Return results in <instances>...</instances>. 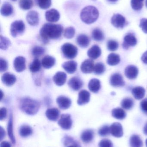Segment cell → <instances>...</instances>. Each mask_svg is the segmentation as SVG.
<instances>
[{
    "label": "cell",
    "mask_w": 147,
    "mask_h": 147,
    "mask_svg": "<svg viewBox=\"0 0 147 147\" xmlns=\"http://www.w3.org/2000/svg\"><path fill=\"white\" fill-rule=\"evenodd\" d=\"M14 66L16 72H21L25 70L26 68L25 58L20 56L16 58L14 60Z\"/></svg>",
    "instance_id": "11"
},
{
    "label": "cell",
    "mask_w": 147,
    "mask_h": 147,
    "mask_svg": "<svg viewBox=\"0 0 147 147\" xmlns=\"http://www.w3.org/2000/svg\"><path fill=\"white\" fill-rule=\"evenodd\" d=\"M67 75L66 74L62 71L57 72L53 78L54 83L58 86H61L64 84L66 82Z\"/></svg>",
    "instance_id": "20"
},
{
    "label": "cell",
    "mask_w": 147,
    "mask_h": 147,
    "mask_svg": "<svg viewBox=\"0 0 147 147\" xmlns=\"http://www.w3.org/2000/svg\"><path fill=\"white\" fill-rule=\"evenodd\" d=\"M33 0H20L19 6L23 10H28L33 7Z\"/></svg>",
    "instance_id": "38"
},
{
    "label": "cell",
    "mask_w": 147,
    "mask_h": 147,
    "mask_svg": "<svg viewBox=\"0 0 147 147\" xmlns=\"http://www.w3.org/2000/svg\"><path fill=\"white\" fill-rule=\"evenodd\" d=\"M58 124L62 129L69 130L72 127V122L71 116L69 114H63L60 116Z\"/></svg>",
    "instance_id": "7"
},
{
    "label": "cell",
    "mask_w": 147,
    "mask_h": 147,
    "mask_svg": "<svg viewBox=\"0 0 147 147\" xmlns=\"http://www.w3.org/2000/svg\"><path fill=\"white\" fill-rule=\"evenodd\" d=\"M11 1H17V0H11Z\"/></svg>",
    "instance_id": "61"
},
{
    "label": "cell",
    "mask_w": 147,
    "mask_h": 147,
    "mask_svg": "<svg viewBox=\"0 0 147 147\" xmlns=\"http://www.w3.org/2000/svg\"><path fill=\"white\" fill-rule=\"evenodd\" d=\"M45 50L43 47L40 46H35L33 48L32 54L34 57H39L45 53Z\"/></svg>",
    "instance_id": "44"
},
{
    "label": "cell",
    "mask_w": 147,
    "mask_h": 147,
    "mask_svg": "<svg viewBox=\"0 0 147 147\" xmlns=\"http://www.w3.org/2000/svg\"><path fill=\"white\" fill-rule=\"evenodd\" d=\"M141 60L144 63L147 65V51L143 53L141 57Z\"/></svg>",
    "instance_id": "52"
},
{
    "label": "cell",
    "mask_w": 147,
    "mask_h": 147,
    "mask_svg": "<svg viewBox=\"0 0 147 147\" xmlns=\"http://www.w3.org/2000/svg\"><path fill=\"white\" fill-rule=\"evenodd\" d=\"M107 48L110 51H114L119 48V44L117 41L113 40H109L107 42Z\"/></svg>",
    "instance_id": "43"
},
{
    "label": "cell",
    "mask_w": 147,
    "mask_h": 147,
    "mask_svg": "<svg viewBox=\"0 0 147 147\" xmlns=\"http://www.w3.org/2000/svg\"><path fill=\"white\" fill-rule=\"evenodd\" d=\"M141 108L144 112H147V98L143 99L140 104Z\"/></svg>",
    "instance_id": "51"
},
{
    "label": "cell",
    "mask_w": 147,
    "mask_h": 147,
    "mask_svg": "<svg viewBox=\"0 0 147 147\" xmlns=\"http://www.w3.org/2000/svg\"><path fill=\"white\" fill-rule=\"evenodd\" d=\"M108 1H109L110 2L114 3L118 1V0H108Z\"/></svg>",
    "instance_id": "57"
},
{
    "label": "cell",
    "mask_w": 147,
    "mask_h": 147,
    "mask_svg": "<svg viewBox=\"0 0 147 147\" xmlns=\"http://www.w3.org/2000/svg\"><path fill=\"white\" fill-rule=\"evenodd\" d=\"M1 91V100L3 98V93L2 91V90Z\"/></svg>",
    "instance_id": "58"
},
{
    "label": "cell",
    "mask_w": 147,
    "mask_h": 147,
    "mask_svg": "<svg viewBox=\"0 0 147 147\" xmlns=\"http://www.w3.org/2000/svg\"><path fill=\"white\" fill-rule=\"evenodd\" d=\"M28 23L32 26H36L39 23V14L36 11H29L26 17Z\"/></svg>",
    "instance_id": "16"
},
{
    "label": "cell",
    "mask_w": 147,
    "mask_h": 147,
    "mask_svg": "<svg viewBox=\"0 0 147 147\" xmlns=\"http://www.w3.org/2000/svg\"><path fill=\"white\" fill-rule=\"evenodd\" d=\"M41 63L38 59H34L29 66V70L33 73H36L40 70Z\"/></svg>",
    "instance_id": "36"
},
{
    "label": "cell",
    "mask_w": 147,
    "mask_h": 147,
    "mask_svg": "<svg viewBox=\"0 0 147 147\" xmlns=\"http://www.w3.org/2000/svg\"><path fill=\"white\" fill-rule=\"evenodd\" d=\"M146 147H147V139L146 140Z\"/></svg>",
    "instance_id": "60"
},
{
    "label": "cell",
    "mask_w": 147,
    "mask_h": 147,
    "mask_svg": "<svg viewBox=\"0 0 147 147\" xmlns=\"http://www.w3.org/2000/svg\"><path fill=\"white\" fill-rule=\"evenodd\" d=\"M106 68L103 63H98L95 65L94 69V73L97 75H100L105 72Z\"/></svg>",
    "instance_id": "39"
},
{
    "label": "cell",
    "mask_w": 147,
    "mask_h": 147,
    "mask_svg": "<svg viewBox=\"0 0 147 147\" xmlns=\"http://www.w3.org/2000/svg\"><path fill=\"white\" fill-rule=\"evenodd\" d=\"M110 134L116 138H121L123 136V128L119 123H114L110 126Z\"/></svg>",
    "instance_id": "10"
},
{
    "label": "cell",
    "mask_w": 147,
    "mask_h": 147,
    "mask_svg": "<svg viewBox=\"0 0 147 147\" xmlns=\"http://www.w3.org/2000/svg\"><path fill=\"white\" fill-rule=\"evenodd\" d=\"M90 93L86 90H82L79 93L77 104L79 105H84L89 102Z\"/></svg>",
    "instance_id": "15"
},
{
    "label": "cell",
    "mask_w": 147,
    "mask_h": 147,
    "mask_svg": "<svg viewBox=\"0 0 147 147\" xmlns=\"http://www.w3.org/2000/svg\"><path fill=\"white\" fill-rule=\"evenodd\" d=\"M146 7L147 8V0H146Z\"/></svg>",
    "instance_id": "59"
},
{
    "label": "cell",
    "mask_w": 147,
    "mask_h": 147,
    "mask_svg": "<svg viewBox=\"0 0 147 147\" xmlns=\"http://www.w3.org/2000/svg\"><path fill=\"white\" fill-rule=\"evenodd\" d=\"M134 104L133 100L131 98H126L121 102L122 107L126 110L131 109L133 107Z\"/></svg>",
    "instance_id": "37"
},
{
    "label": "cell",
    "mask_w": 147,
    "mask_h": 147,
    "mask_svg": "<svg viewBox=\"0 0 147 147\" xmlns=\"http://www.w3.org/2000/svg\"><path fill=\"white\" fill-rule=\"evenodd\" d=\"M0 134H1V136H0L1 139H0V140L1 141L3 139H4L5 135H6V133H5V131H4V129H3L1 127H0Z\"/></svg>",
    "instance_id": "53"
},
{
    "label": "cell",
    "mask_w": 147,
    "mask_h": 147,
    "mask_svg": "<svg viewBox=\"0 0 147 147\" xmlns=\"http://www.w3.org/2000/svg\"><path fill=\"white\" fill-rule=\"evenodd\" d=\"M46 116L48 120L53 121H56L59 117L60 112L56 108L49 109L46 111Z\"/></svg>",
    "instance_id": "22"
},
{
    "label": "cell",
    "mask_w": 147,
    "mask_h": 147,
    "mask_svg": "<svg viewBox=\"0 0 147 147\" xmlns=\"http://www.w3.org/2000/svg\"><path fill=\"white\" fill-rule=\"evenodd\" d=\"M138 74L139 69L135 65H129L125 69V75L129 79H135L137 78Z\"/></svg>",
    "instance_id": "14"
},
{
    "label": "cell",
    "mask_w": 147,
    "mask_h": 147,
    "mask_svg": "<svg viewBox=\"0 0 147 147\" xmlns=\"http://www.w3.org/2000/svg\"><path fill=\"white\" fill-rule=\"evenodd\" d=\"M110 84L114 87H122L125 85V82L121 74L114 73L112 74L110 79Z\"/></svg>",
    "instance_id": "9"
},
{
    "label": "cell",
    "mask_w": 147,
    "mask_h": 147,
    "mask_svg": "<svg viewBox=\"0 0 147 147\" xmlns=\"http://www.w3.org/2000/svg\"><path fill=\"white\" fill-rule=\"evenodd\" d=\"M98 133L100 136H105L109 135L110 134V127L107 125L102 126L98 130Z\"/></svg>",
    "instance_id": "46"
},
{
    "label": "cell",
    "mask_w": 147,
    "mask_h": 147,
    "mask_svg": "<svg viewBox=\"0 0 147 147\" xmlns=\"http://www.w3.org/2000/svg\"><path fill=\"white\" fill-rule=\"evenodd\" d=\"M129 144L131 147H142L143 142L140 137L137 135H133L130 137Z\"/></svg>",
    "instance_id": "32"
},
{
    "label": "cell",
    "mask_w": 147,
    "mask_h": 147,
    "mask_svg": "<svg viewBox=\"0 0 147 147\" xmlns=\"http://www.w3.org/2000/svg\"><path fill=\"white\" fill-rule=\"evenodd\" d=\"M94 61L91 59H86L85 60L81 65V71L85 74L91 73L94 71Z\"/></svg>",
    "instance_id": "17"
},
{
    "label": "cell",
    "mask_w": 147,
    "mask_h": 147,
    "mask_svg": "<svg viewBox=\"0 0 147 147\" xmlns=\"http://www.w3.org/2000/svg\"><path fill=\"white\" fill-rule=\"evenodd\" d=\"M0 147H12V146L8 142L3 141L1 142Z\"/></svg>",
    "instance_id": "54"
},
{
    "label": "cell",
    "mask_w": 147,
    "mask_h": 147,
    "mask_svg": "<svg viewBox=\"0 0 147 147\" xmlns=\"http://www.w3.org/2000/svg\"><path fill=\"white\" fill-rule=\"evenodd\" d=\"M40 107V104L38 101L30 98H24L20 101V109L27 115H35L39 111Z\"/></svg>",
    "instance_id": "2"
},
{
    "label": "cell",
    "mask_w": 147,
    "mask_h": 147,
    "mask_svg": "<svg viewBox=\"0 0 147 147\" xmlns=\"http://www.w3.org/2000/svg\"><path fill=\"white\" fill-rule=\"evenodd\" d=\"M111 24L118 29L123 28L127 24V20L124 16L120 14H114L111 20Z\"/></svg>",
    "instance_id": "6"
},
{
    "label": "cell",
    "mask_w": 147,
    "mask_h": 147,
    "mask_svg": "<svg viewBox=\"0 0 147 147\" xmlns=\"http://www.w3.org/2000/svg\"><path fill=\"white\" fill-rule=\"evenodd\" d=\"M14 8L13 6L9 3H4L1 9V14L4 16H9L13 13Z\"/></svg>",
    "instance_id": "30"
},
{
    "label": "cell",
    "mask_w": 147,
    "mask_h": 147,
    "mask_svg": "<svg viewBox=\"0 0 147 147\" xmlns=\"http://www.w3.org/2000/svg\"><path fill=\"white\" fill-rule=\"evenodd\" d=\"M66 147H81V146H80V144L78 143V142L76 141V142L72 143V144L68 145Z\"/></svg>",
    "instance_id": "55"
},
{
    "label": "cell",
    "mask_w": 147,
    "mask_h": 147,
    "mask_svg": "<svg viewBox=\"0 0 147 147\" xmlns=\"http://www.w3.org/2000/svg\"><path fill=\"white\" fill-rule=\"evenodd\" d=\"M1 80L5 85L10 86L13 85L16 82V78L14 74L7 72L2 75Z\"/></svg>",
    "instance_id": "19"
},
{
    "label": "cell",
    "mask_w": 147,
    "mask_h": 147,
    "mask_svg": "<svg viewBox=\"0 0 147 147\" xmlns=\"http://www.w3.org/2000/svg\"><path fill=\"white\" fill-rule=\"evenodd\" d=\"M137 43L136 37L132 33H128L124 37L122 46L123 49L128 50L130 47L135 46Z\"/></svg>",
    "instance_id": "8"
},
{
    "label": "cell",
    "mask_w": 147,
    "mask_h": 147,
    "mask_svg": "<svg viewBox=\"0 0 147 147\" xmlns=\"http://www.w3.org/2000/svg\"><path fill=\"white\" fill-rule=\"evenodd\" d=\"M33 130L30 126L23 125L20 128L19 134L21 137L26 138L30 136L33 134Z\"/></svg>",
    "instance_id": "33"
},
{
    "label": "cell",
    "mask_w": 147,
    "mask_h": 147,
    "mask_svg": "<svg viewBox=\"0 0 147 147\" xmlns=\"http://www.w3.org/2000/svg\"><path fill=\"white\" fill-rule=\"evenodd\" d=\"M144 0H131V4L134 10L139 11L142 9Z\"/></svg>",
    "instance_id": "41"
},
{
    "label": "cell",
    "mask_w": 147,
    "mask_h": 147,
    "mask_svg": "<svg viewBox=\"0 0 147 147\" xmlns=\"http://www.w3.org/2000/svg\"><path fill=\"white\" fill-rule=\"evenodd\" d=\"M112 115L116 119L122 120L125 118L127 116V114L123 109L118 108L113 109Z\"/></svg>",
    "instance_id": "34"
},
{
    "label": "cell",
    "mask_w": 147,
    "mask_h": 147,
    "mask_svg": "<svg viewBox=\"0 0 147 147\" xmlns=\"http://www.w3.org/2000/svg\"><path fill=\"white\" fill-rule=\"evenodd\" d=\"M8 135L11 142L14 145L16 144V140L13 131V117L12 114H10L7 124Z\"/></svg>",
    "instance_id": "27"
},
{
    "label": "cell",
    "mask_w": 147,
    "mask_h": 147,
    "mask_svg": "<svg viewBox=\"0 0 147 147\" xmlns=\"http://www.w3.org/2000/svg\"><path fill=\"white\" fill-rule=\"evenodd\" d=\"M38 6L42 9H47L50 7L51 4V0H35Z\"/></svg>",
    "instance_id": "42"
},
{
    "label": "cell",
    "mask_w": 147,
    "mask_h": 147,
    "mask_svg": "<svg viewBox=\"0 0 147 147\" xmlns=\"http://www.w3.org/2000/svg\"><path fill=\"white\" fill-rule=\"evenodd\" d=\"M89 90L94 93H97L101 89V82L98 79H92L88 84Z\"/></svg>",
    "instance_id": "24"
},
{
    "label": "cell",
    "mask_w": 147,
    "mask_h": 147,
    "mask_svg": "<svg viewBox=\"0 0 147 147\" xmlns=\"http://www.w3.org/2000/svg\"><path fill=\"white\" fill-rule=\"evenodd\" d=\"M75 30L74 28L69 27L65 29L64 33V36L67 39H71L74 37Z\"/></svg>",
    "instance_id": "45"
},
{
    "label": "cell",
    "mask_w": 147,
    "mask_h": 147,
    "mask_svg": "<svg viewBox=\"0 0 147 147\" xmlns=\"http://www.w3.org/2000/svg\"><path fill=\"white\" fill-rule=\"evenodd\" d=\"M10 40L6 37L1 35L0 37V48L1 50H6L10 45Z\"/></svg>",
    "instance_id": "40"
},
{
    "label": "cell",
    "mask_w": 147,
    "mask_h": 147,
    "mask_svg": "<svg viewBox=\"0 0 147 147\" xmlns=\"http://www.w3.org/2000/svg\"><path fill=\"white\" fill-rule=\"evenodd\" d=\"M25 25L22 20H16L10 26V33L15 38L24 32Z\"/></svg>",
    "instance_id": "5"
},
{
    "label": "cell",
    "mask_w": 147,
    "mask_h": 147,
    "mask_svg": "<svg viewBox=\"0 0 147 147\" xmlns=\"http://www.w3.org/2000/svg\"><path fill=\"white\" fill-rule=\"evenodd\" d=\"M56 63V60L53 57L46 56L42 59L41 64L44 68L49 69L53 67Z\"/></svg>",
    "instance_id": "26"
},
{
    "label": "cell",
    "mask_w": 147,
    "mask_h": 147,
    "mask_svg": "<svg viewBox=\"0 0 147 147\" xmlns=\"http://www.w3.org/2000/svg\"><path fill=\"white\" fill-rule=\"evenodd\" d=\"M140 27L145 33L147 34V19L143 18L140 22Z\"/></svg>",
    "instance_id": "49"
},
{
    "label": "cell",
    "mask_w": 147,
    "mask_h": 147,
    "mask_svg": "<svg viewBox=\"0 0 147 147\" xmlns=\"http://www.w3.org/2000/svg\"><path fill=\"white\" fill-rule=\"evenodd\" d=\"M63 31V26L60 25L46 23L41 28L40 34L42 41L46 43L49 40L57 39L60 38Z\"/></svg>",
    "instance_id": "1"
},
{
    "label": "cell",
    "mask_w": 147,
    "mask_h": 147,
    "mask_svg": "<svg viewBox=\"0 0 147 147\" xmlns=\"http://www.w3.org/2000/svg\"><path fill=\"white\" fill-rule=\"evenodd\" d=\"M99 147H113L112 142L108 139H104L102 140L99 143Z\"/></svg>",
    "instance_id": "47"
},
{
    "label": "cell",
    "mask_w": 147,
    "mask_h": 147,
    "mask_svg": "<svg viewBox=\"0 0 147 147\" xmlns=\"http://www.w3.org/2000/svg\"><path fill=\"white\" fill-rule=\"evenodd\" d=\"M61 51L65 57L69 59L75 58L78 54V49L70 43H65L61 47Z\"/></svg>",
    "instance_id": "4"
},
{
    "label": "cell",
    "mask_w": 147,
    "mask_h": 147,
    "mask_svg": "<svg viewBox=\"0 0 147 147\" xmlns=\"http://www.w3.org/2000/svg\"><path fill=\"white\" fill-rule=\"evenodd\" d=\"M121 61L120 56L115 53H111L108 56L107 63L110 66L117 65Z\"/></svg>",
    "instance_id": "31"
},
{
    "label": "cell",
    "mask_w": 147,
    "mask_h": 147,
    "mask_svg": "<svg viewBox=\"0 0 147 147\" xmlns=\"http://www.w3.org/2000/svg\"><path fill=\"white\" fill-rule=\"evenodd\" d=\"M94 131L91 129H87L82 133L81 139L84 143H89L94 139Z\"/></svg>",
    "instance_id": "28"
},
{
    "label": "cell",
    "mask_w": 147,
    "mask_h": 147,
    "mask_svg": "<svg viewBox=\"0 0 147 147\" xmlns=\"http://www.w3.org/2000/svg\"><path fill=\"white\" fill-rule=\"evenodd\" d=\"M8 65L7 62L5 59L2 58L0 59V71L3 72L6 71L8 69Z\"/></svg>",
    "instance_id": "48"
},
{
    "label": "cell",
    "mask_w": 147,
    "mask_h": 147,
    "mask_svg": "<svg viewBox=\"0 0 147 147\" xmlns=\"http://www.w3.org/2000/svg\"><path fill=\"white\" fill-rule=\"evenodd\" d=\"M68 84L69 87L73 90L78 91L82 88L83 83L81 79L74 77L69 80Z\"/></svg>",
    "instance_id": "18"
},
{
    "label": "cell",
    "mask_w": 147,
    "mask_h": 147,
    "mask_svg": "<svg viewBox=\"0 0 147 147\" xmlns=\"http://www.w3.org/2000/svg\"><path fill=\"white\" fill-rule=\"evenodd\" d=\"M92 38L97 41H102L104 39V35L102 31L98 28H96L92 32Z\"/></svg>",
    "instance_id": "35"
},
{
    "label": "cell",
    "mask_w": 147,
    "mask_h": 147,
    "mask_svg": "<svg viewBox=\"0 0 147 147\" xmlns=\"http://www.w3.org/2000/svg\"><path fill=\"white\" fill-rule=\"evenodd\" d=\"M102 54L101 48L97 45H94L91 47L87 52L88 57L92 59H96L99 58Z\"/></svg>",
    "instance_id": "21"
},
{
    "label": "cell",
    "mask_w": 147,
    "mask_h": 147,
    "mask_svg": "<svg viewBox=\"0 0 147 147\" xmlns=\"http://www.w3.org/2000/svg\"><path fill=\"white\" fill-rule=\"evenodd\" d=\"M98 9L92 6L85 7L82 9L80 14V18L83 22L87 24L94 23L99 17Z\"/></svg>",
    "instance_id": "3"
},
{
    "label": "cell",
    "mask_w": 147,
    "mask_h": 147,
    "mask_svg": "<svg viewBox=\"0 0 147 147\" xmlns=\"http://www.w3.org/2000/svg\"><path fill=\"white\" fill-rule=\"evenodd\" d=\"M132 93L135 99L140 100L145 96L146 90L142 86H136L132 89Z\"/></svg>",
    "instance_id": "25"
},
{
    "label": "cell",
    "mask_w": 147,
    "mask_h": 147,
    "mask_svg": "<svg viewBox=\"0 0 147 147\" xmlns=\"http://www.w3.org/2000/svg\"><path fill=\"white\" fill-rule=\"evenodd\" d=\"M78 45L82 48H86L89 46L90 42L89 38L85 34H80L77 39Z\"/></svg>",
    "instance_id": "29"
},
{
    "label": "cell",
    "mask_w": 147,
    "mask_h": 147,
    "mask_svg": "<svg viewBox=\"0 0 147 147\" xmlns=\"http://www.w3.org/2000/svg\"><path fill=\"white\" fill-rule=\"evenodd\" d=\"M45 16L46 20L51 22H57L60 18L59 12L54 9H52L47 11Z\"/></svg>",
    "instance_id": "12"
},
{
    "label": "cell",
    "mask_w": 147,
    "mask_h": 147,
    "mask_svg": "<svg viewBox=\"0 0 147 147\" xmlns=\"http://www.w3.org/2000/svg\"><path fill=\"white\" fill-rule=\"evenodd\" d=\"M7 111L6 108H2L0 110V120L3 121L7 117Z\"/></svg>",
    "instance_id": "50"
},
{
    "label": "cell",
    "mask_w": 147,
    "mask_h": 147,
    "mask_svg": "<svg viewBox=\"0 0 147 147\" xmlns=\"http://www.w3.org/2000/svg\"><path fill=\"white\" fill-rule=\"evenodd\" d=\"M77 67V62L74 61H69L65 62L62 65L63 69L69 74H72L76 71Z\"/></svg>",
    "instance_id": "23"
},
{
    "label": "cell",
    "mask_w": 147,
    "mask_h": 147,
    "mask_svg": "<svg viewBox=\"0 0 147 147\" xmlns=\"http://www.w3.org/2000/svg\"><path fill=\"white\" fill-rule=\"evenodd\" d=\"M56 101L58 105L61 109H67L71 105V100L69 98L65 96H59L57 98Z\"/></svg>",
    "instance_id": "13"
},
{
    "label": "cell",
    "mask_w": 147,
    "mask_h": 147,
    "mask_svg": "<svg viewBox=\"0 0 147 147\" xmlns=\"http://www.w3.org/2000/svg\"><path fill=\"white\" fill-rule=\"evenodd\" d=\"M143 132L147 136V122L144 126V129H143Z\"/></svg>",
    "instance_id": "56"
}]
</instances>
